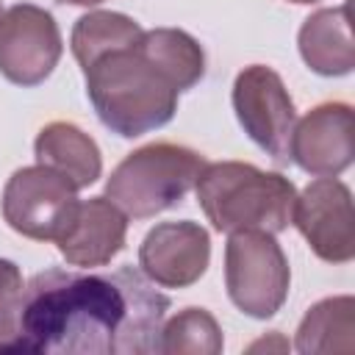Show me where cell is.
<instances>
[{
	"mask_svg": "<svg viewBox=\"0 0 355 355\" xmlns=\"http://www.w3.org/2000/svg\"><path fill=\"white\" fill-rule=\"evenodd\" d=\"M169 297L139 269H44L0 313V352L150 355Z\"/></svg>",
	"mask_w": 355,
	"mask_h": 355,
	"instance_id": "6da1fadb",
	"label": "cell"
},
{
	"mask_svg": "<svg viewBox=\"0 0 355 355\" xmlns=\"http://www.w3.org/2000/svg\"><path fill=\"white\" fill-rule=\"evenodd\" d=\"M83 75L97 119L122 139L158 130L178 111L180 92L141 55L139 44L94 58Z\"/></svg>",
	"mask_w": 355,
	"mask_h": 355,
	"instance_id": "7a4b0ae2",
	"label": "cell"
},
{
	"mask_svg": "<svg viewBox=\"0 0 355 355\" xmlns=\"http://www.w3.org/2000/svg\"><path fill=\"white\" fill-rule=\"evenodd\" d=\"M194 191L202 214L219 233H283L291 225L297 200V189L286 175L258 169L247 161L205 164Z\"/></svg>",
	"mask_w": 355,
	"mask_h": 355,
	"instance_id": "3957f363",
	"label": "cell"
},
{
	"mask_svg": "<svg viewBox=\"0 0 355 355\" xmlns=\"http://www.w3.org/2000/svg\"><path fill=\"white\" fill-rule=\"evenodd\" d=\"M202 166V153L175 141H153L114 166L105 180V197L125 216L150 219L178 205L194 189Z\"/></svg>",
	"mask_w": 355,
	"mask_h": 355,
	"instance_id": "277c9868",
	"label": "cell"
},
{
	"mask_svg": "<svg viewBox=\"0 0 355 355\" xmlns=\"http://www.w3.org/2000/svg\"><path fill=\"white\" fill-rule=\"evenodd\" d=\"M291 286V269L275 233L266 230H236L227 233L225 244V288L230 302L252 316H275Z\"/></svg>",
	"mask_w": 355,
	"mask_h": 355,
	"instance_id": "5b68a950",
	"label": "cell"
},
{
	"mask_svg": "<svg viewBox=\"0 0 355 355\" xmlns=\"http://www.w3.org/2000/svg\"><path fill=\"white\" fill-rule=\"evenodd\" d=\"M78 189L55 169L19 166L3 189V219L33 241H55L78 208Z\"/></svg>",
	"mask_w": 355,
	"mask_h": 355,
	"instance_id": "8992f818",
	"label": "cell"
},
{
	"mask_svg": "<svg viewBox=\"0 0 355 355\" xmlns=\"http://www.w3.org/2000/svg\"><path fill=\"white\" fill-rule=\"evenodd\" d=\"M230 100L244 133L266 155L286 164L297 125V108L283 78L266 64H250L236 75Z\"/></svg>",
	"mask_w": 355,
	"mask_h": 355,
	"instance_id": "52a82bcc",
	"label": "cell"
},
{
	"mask_svg": "<svg viewBox=\"0 0 355 355\" xmlns=\"http://www.w3.org/2000/svg\"><path fill=\"white\" fill-rule=\"evenodd\" d=\"M64 53L61 31L50 11L33 3H17L0 17V75L14 86L44 83Z\"/></svg>",
	"mask_w": 355,
	"mask_h": 355,
	"instance_id": "ba28073f",
	"label": "cell"
},
{
	"mask_svg": "<svg viewBox=\"0 0 355 355\" xmlns=\"http://www.w3.org/2000/svg\"><path fill=\"white\" fill-rule=\"evenodd\" d=\"M291 225L302 233L316 258L349 263L355 258L352 191L338 178H316L294 200Z\"/></svg>",
	"mask_w": 355,
	"mask_h": 355,
	"instance_id": "9c48e42d",
	"label": "cell"
},
{
	"mask_svg": "<svg viewBox=\"0 0 355 355\" xmlns=\"http://www.w3.org/2000/svg\"><path fill=\"white\" fill-rule=\"evenodd\" d=\"M355 158V122L349 103H319L297 119L288 161L316 178H338Z\"/></svg>",
	"mask_w": 355,
	"mask_h": 355,
	"instance_id": "30bf717a",
	"label": "cell"
},
{
	"mask_svg": "<svg viewBox=\"0 0 355 355\" xmlns=\"http://www.w3.org/2000/svg\"><path fill=\"white\" fill-rule=\"evenodd\" d=\"M211 263V236L200 222H161L139 247L141 275L161 288L194 286Z\"/></svg>",
	"mask_w": 355,
	"mask_h": 355,
	"instance_id": "8fae6325",
	"label": "cell"
},
{
	"mask_svg": "<svg viewBox=\"0 0 355 355\" xmlns=\"http://www.w3.org/2000/svg\"><path fill=\"white\" fill-rule=\"evenodd\" d=\"M128 239V216L103 194L80 200L69 225L55 239L61 258L78 269H103L122 250Z\"/></svg>",
	"mask_w": 355,
	"mask_h": 355,
	"instance_id": "7c38bea8",
	"label": "cell"
},
{
	"mask_svg": "<svg viewBox=\"0 0 355 355\" xmlns=\"http://www.w3.org/2000/svg\"><path fill=\"white\" fill-rule=\"evenodd\" d=\"M297 47L308 69H313L316 75H324V78L349 75L355 67L349 6L341 3L336 8L313 11L297 33Z\"/></svg>",
	"mask_w": 355,
	"mask_h": 355,
	"instance_id": "4fadbf2b",
	"label": "cell"
},
{
	"mask_svg": "<svg viewBox=\"0 0 355 355\" xmlns=\"http://www.w3.org/2000/svg\"><path fill=\"white\" fill-rule=\"evenodd\" d=\"M36 164L61 172L78 191L103 175V155L97 141L75 122H47L33 141Z\"/></svg>",
	"mask_w": 355,
	"mask_h": 355,
	"instance_id": "5bb4252c",
	"label": "cell"
},
{
	"mask_svg": "<svg viewBox=\"0 0 355 355\" xmlns=\"http://www.w3.org/2000/svg\"><path fill=\"white\" fill-rule=\"evenodd\" d=\"M139 50L178 92H189L205 75V53L200 42L180 28L144 31Z\"/></svg>",
	"mask_w": 355,
	"mask_h": 355,
	"instance_id": "9a60e30c",
	"label": "cell"
},
{
	"mask_svg": "<svg viewBox=\"0 0 355 355\" xmlns=\"http://www.w3.org/2000/svg\"><path fill=\"white\" fill-rule=\"evenodd\" d=\"M297 352H352L355 347V300L349 294L324 297L308 308L294 338Z\"/></svg>",
	"mask_w": 355,
	"mask_h": 355,
	"instance_id": "2e32d148",
	"label": "cell"
},
{
	"mask_svg": "<svg viewBox=\"0 0 355 355\" xmlns=\"http://www.w3.org/2000/svg\"><path fill=\"white\" fill-rule=\"evenodd\" d=\"M144 28L119 11H89L80 19H75L72 25V36H69V47L75 61L80 64V69H86L94 58L111 53V50H122V47H133L139 44Z\"/></svg>",
	"mask_w": 355,
	"mask_h": 355,
	"instance_id": "e0dca14e",
	"label": "cell"
},
{
	"mask_svg": "<svg viewBox=\"0 0 355 355\" xmlns=\"http://www.w3.org/2000/svg\"><path fill=\"white\" fill-rule=\"evenodd\" d=\"M225 347L222 327L205 308H183L164 319L158 333V352L164 355H219Z\"/></svg>",
	"mask_w": 355,
	"mask_h": 355,
	"instance_id": "ac0fdd59",
	"label": "cell"
},
{
	"mask_svg": "<svg viewBox=\"0 0 355 355\" xmlns=\"http://www.w3.org/2000/svg\"><path fill=\"white\" fill-rule=\"evenodd\" d=\"M25 280H22V272L14 261L8 258H0V313L19 297Z\"/></svg>",
	"mask_w": 355,
	"mask_h": 355,
	"instance_id": "d6986e66",
	"label": "cell"
},
{
	"mask_svg": "<svg viewBox=\"0 0 355 355\" xmlns=\"http://www.w3.org/2000/svg\"><path fill=\"white\" fill-rule=\"evenodd\" d=\"M58 3H69V6H100L105 0H58Z\"/></svg>",
	"mask_w": 355,
	"mask_h": 355,
	"instance_id": "ffe728a7",
	"label": "cell"
},
{
	"mask_svg": "<svg viewBox=\"0 0 355 355\" xmlns=\"http://www.w3.org/2000/svg\"><path fill=\"white\" fill-rule=\"evenodd\" d=\"M288 3H297V6H311V3H319V0H288Z\"/></svg>",
	"mask_w": 355,
	"mask_h": 355,
	"instance_id": "44dd1931",
	"label": "cell"
},
{
	"mask_svg": "<svg viewBox=\"0 0 355 355\" xmlns=\"http://www.w3.org/2000/svg\"><path fill=\"white\" fill-rule=\"evenodd\" d=\"M0 17H3V3H0Z\"/></svg>",
	"mask_w": 355,
	"mask_h": 355,
	"instance_id": "7402d4cb",
	"label": "cell"
}]
</instances>
